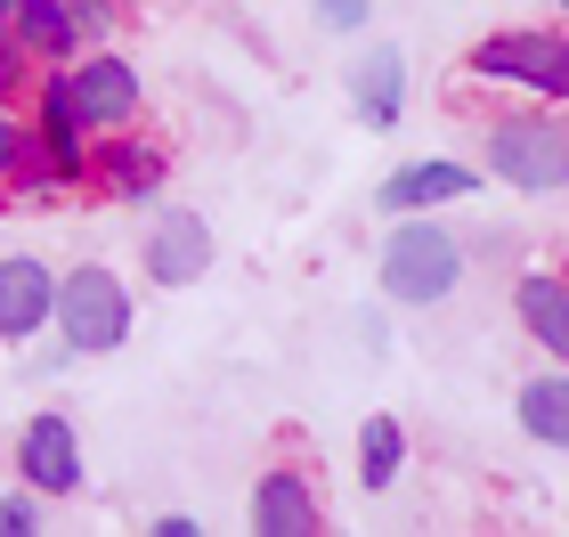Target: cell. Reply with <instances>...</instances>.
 <instances>
[{"instance_id":"13","label":"cell","mask_w":569,"mask_h":537,"mask_svg":"<svg viewBox=\"0 0 569 537\" xmlns=\"http://www.w3.org/2000/svg\"><path fill=\"white\" fill-rule=\"evenodd\" d=\"M350 107H358L367 131H399V115H407V49L375 41L367 58L350 66Z\"/></svg>"},{"instance_id":"24","label":"cell","mask_w":569,"mask_h":537,"mask_svg":"<svg viewBox=\"0 0 569 537\" xmlns=\"http://www.w3.org/2000/svg\"><path fill=\"white\" fill-rule=\"evenodd\" d=\"M9 17H17V0H0V24H9Z\"/></svg>"},{"instance_id":"5","label":"cell","mask_w":569,"mask_h":537,"mask_svg":"<svg viewBox=\"0 0 569 537\" xmlns=\"http://www.w3.org/2000/svg\"><path fill=\"white\" fill-rule=\"evenodd\" d=\"M33 156L49 163V179H58V196L66 188H90V122L82 107H73V82H66V66H41L33 73Z\"/></svg>"},{"instance_id":"4","label":"cell","mask_w":569,"mask_h":537,"mask_svg":"<svg viewBox=\"0 0 569 537\" xmlns=\"http://www.w3.org/2000/svg\"><path fill=\"white\" fill-rule=\"evenodd\" d=\"M472 82H505V90H529L546 107H569V33L553 24H505V33H480L472 58H463Z\"/></svg>"},{"instance_id":"3","label":"cell","mask_w":569,"mask_h":537,"mask_svg":"<svg viewBox=\"0 0 569 537\" xmlns=\"http://www.w3.org/2000/svg\"><path fill=\"white\" fill-rule=\"evenodd\" d=\"M382 294L407 301V310H431V301H448L463 286V237H448L431 212H399V228L382 237Z\"/></svg>"},{"instance_id":"25","label":"cell","mask_w":569,"mask_h":537,"mask_svg":"<svg viewBox=\"0 0 569 537\" xmlns=\"http://www.w3.org/2000/svg\"><path fill=\"white\" fill-rule=\"evenodd\" d=\"M553 9H561V17H569V0H553Z\"/></svg>"},{"instance_id":"9","label":"cell","mask_w":569,"mask_h":537,"mask_svg":"<svg viewBox=\"0 0 569 537\" xmlns=\"http://www.w3.org/2000/svg\"><path fill=\"white\" fill-rule=\"evenodd\" d=\"M17 480L33 497H82V431H73V416H58V407H41L33 424L17 431Z\"/></svg>"},{"instance_id":"18","label":"cell","mask_w":569,"mask_h":537,"mask_svg":"<svg viewBox=\"0 0 569 537\" xmlns=\"http://www.w3.org/2000/svg\"><path fill=\"white\" fill-rule=\"evenodd\" d=\"M66 17H73V33H82V49H107L122 33V0H66Z\"/></svg>"},{"instance_id":"21","label":"cell","mask_w":569,"mask_h":537,"mask_svg":"<svg viewBox=\"0 0 569 537\" xmlns=\"http://www.w3.org/2000/svg\"><path fill=\"white\" fill-rule=\"evenodd\" d=\"M33 73H41V66H33V58H24V41L9 33V24H0V98H17L24 82H33Z\"/></svg>"},{"instance_id":"8","label":"cell","mask_w":569,"mask_h":537,"mask_svg":"<svg viewBox=\"0 0 569 537\" xmlns=\"http://www.w3.org/2000/svg\"><path fill=\"white\" fill-rule=\"evenodd\" d=\"M212 261H220L212 220H203L196 203H154V220H147V277L154 286L179 294V286H196Z\"/></svg>"},{"instance_id":"11","label":"cell","mask_w":569,"mask_h":537,"mask_svg":"<svg viewBox=\"0 0 569 537\" xmlns=\"http://www.w3.org/2000/svg\"><path fill=\"white\" fill-rule=\"evenodd\" d=\"M49 310H58V277L33 252H9L0 261V342H41Z\"/></svg>"},{"instance_id":"20","label":"cell","mask_w":569,"mask_h":537,"mask_svg":"<svg viewBox=\"0 0 569 537\" xmlns=\"http://www.w3.org/2000/svg\"><path fill=\"white\" fill-rule=\"evenodd\" d=\"M41 505L49 497H33V489H9V497H0V537H41Z\"/></svg>"},{"instance_id":"19","label":"cell","mask_w":569,"mask_h":537,"mask_svg":"<svg viewBox=\"0 0 569 537\" xmlns=\"http://www.w3.org/2000/svg\"><path fill=\"white\" fill-rule=\"evenodd\" d=\"M24 156H33V122L17 115V98H0V188L24 171Z\"/></svg>"},{"instance_id":"16","label":"cell","mask_w":569,"mask_h":537,"mask_svg":"<svg viewBox=\"0 0 569 537\" xmlns=\"http://www.w3.org/2000/svg\"><path fill=\"white\" fill-rule=\"evenodd\" d=\"M512 416H521V431L537 448H569V367L529 375L521 391H512Z\"/></svg>"},{"instance_id":"23","label":"cell","mask_w":569,"mask_h":537,"mask_svg":"<svg viewBox=\"0 0 569 537\" xmlns=\"http://www.w3.org/2000/svg\"><path fill=\"white\" fill-rule=\"evenodd\" d=\"M147 537H196V514H154Z\"/></svg>"},{"instance_id":"10","label":"cell","mask_w":569,"mask_h":537,"mask_svg":"<svg viewBox=\"0 0 569 537\" xmlns=\"http://www.w3.org/2000/svg\"><path fill=\"white\" fill-rule=\"evenodd\" d=\"M480 163H456V156H416V163H399L391 179L375 188V212H439V203H463V196H480Z\"/></svg>"},{"instance_id":"15","label":"cell","mask_w":569,"mask_h":537,"mask_svg":"<svg viewBox=\"0 0 569 537\" xmlns=\"http://www.w3.org/2000/svg\"><path fill=\"white\" fill-rule=\"evenodd\" d=\"M9 33L24 41V58H33V66H73V58H82V33H73L66 0H17Z\"/></svg>"},{"instance_id":"14","label":"cell","mask_w":569,"mask_h":537,"mask_svg":"<svg viewBox=\"0 0 569 537\" xmlns=\"http://www.w3.org/2000/svg\"><path fill=\"white\" fill-rule=\"evenodd\" d=\"M512 318H521V335L553 358V367H569V277L561 269H529L521 286H512Z\"/></svg>"},{"instance_id":"7","label":"cell","mask_w":569,"mask_h":537,"mask_svg":"<svg viewBox=\"0 0 569 537\" xmlns=\"http://www.w3.org/2000/svg\"><path fill=\"white\" fill-rule=\"evenodd\" d=\"M90 188L131 203V212H154L163 188H171V156L139 131V122L131 131H107V139H90Z\"/></svg>"},{"instance_id":"12","label":"cell","mask_w":569,"mask_h":537,"mask_svg":"<svg viewBox=\"0 0 569 537\" xmlns=\"http://www.w3.org/2000/svg\"><path fill=\"white\" fill-rule=\"evenodd\" d=\"M252 529H261V537H318L326 505H318V489H309V473L277 465V473L252 480Z\"/></svg>"},{"instance_id":"1","label":"cell","mask_w":569,"mask_h":537,"mask_svg":"<svg viewBox=\"0 0 569 537\" xmlns=\"http://www.w3.org/2000/svg\"><path fill=\"white\" fill-rule=\"evenodd\" d=\"M480 171L512 196H569V122L561 115H488Z\"/></svg>"},{"instance_id":"17","label":"cell","mask_w":569,"mask_h":537,"mask_svg":"<svg viewBox=\"0 0 569 537\" xmlns=\"http://www.w3.org/2000/svg\"><path fill=\"white\" fill-rule=\"evenodd\" d=\"M399 465H407V431H399V416H367V424H358V489L382 497V489L399 480Z\"/></svg>"},{"instance_id":"22","label":"cell","mask_w":569,"mask_h":537,"mask_svg":"<svg viewBox=\"0 0 569 537\" xmlns=\"http://www.w3.org/2000/svg\"><path fill=\"white\" fill-rule=\"evenodd\" d=\"M309 9H318V24H326V33H358L375 0H309Z\"/></svg>"},{"instance_id":"2","label":"cell","mask_w":569,"mask_h":537,"mask_svg":"<svg viewBox=\"0 0 569 537\" xmlns=\"http://www.w3.org/2000/svg\"><path fill=\"white\" fill-rule=\"evenodd\" d=\"M131 326H139V301H131V286H122L107 261H82V269L58 277L49 335H58L73 358H107V350H122V342H131Z\"/></svg>"},{"instance_id":"6","label":"cell","mask_w":569,"mask_h":537,"mask_svg":"<svg viewBox=\"0 0 569 537\" xmlns=\"http://www.w3.org/2000/svg\"><path fill=\"white\" fill-rule=\"evenodd\" d=\"M66 82H73V107H82L90 122V139H107V131H131V122L147 115V90H139V66L122 58V49H82V58L66 66Z\"/></svg>"}]
</instances>
